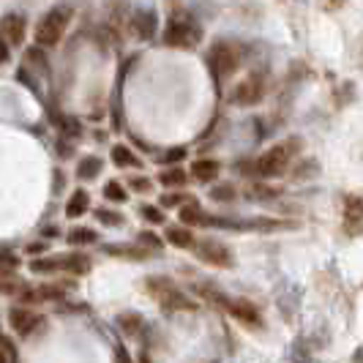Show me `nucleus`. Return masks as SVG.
I'll return each instance as SVG.
<instances>
[{
    "instance_id": "nucleus-5",
    "label": "nucleus",
    "mask_w": 363,
    "mask_h": 363,
    "mask_svg": "<svg viewBox=\"0 0 363 363\" xmlns=\"http://www.w3.org/2000/svg\"><path fill=\"white\" fill-rule=\"evenodd\" d=\"M240 60H243V47H238L235 41H216L208 50V69H211L216 82L230 79L238 72Z\"/></svg>"
},
{
    "instance_id": "nucleus-29",
    "label": "nucleus",
    "mask_w": 363,
    "mask_h": 363,
    "mask_svg": "<svg viewBox=\"0 0 363 363\" xmlns=\"http://www.w3.org/2000/svg\"><path fill=\"white\" fill-rule=\"evenodd\" d=\"M211 197L216 202H233L235 200V186L233 183H218V186H213Z\"/></svg>"
},
{
    "instance_id": "nucleus-25",
    "label": "nucleus",
    "mask_w": 363,
    "mask_h": 363,
    "mask_svg": "<svg viewBox=\"0 0 363 363\" xmlns=\"http://www.w3.org/2000/svg\"><path fill=\"white\" fill-rule=\"evenodd\" d=\"M104 200L107 202H115V205H123V202L128 200V191H126V186L121 181H107L104 183Z\"/></svg>"
},
{
    "instance_id": "nucleus-24",
    "label": "nucleus",
    "mask_w": 363,
    "mask_h": 363,
    "mask_svg": "<svg viewBox=\"0 0 363 363\" xmlns=\"http://www.w3.org/2000/svg\"><path fill=\"white\" fill-rule=\"evenodd\" d=\"M186 181H189V172H186V169H181V167H169V169L159 172V183H162V186H167V189L186 186Z\"/></svg>"
},
{
    "instance_id": "nucleus-36",
    "label": "nucleus",
    "mask_w": 363,
    "mask_h": 363,
    "mask_svg": "<svg viewBox=\"0 0 363 363\" xmlns=\"http://www.w3.org/2000/svg\"><path fill=\"white\" fill-rule=\"evenodd\" d=\"M44 249H47V240H41V243H30L25 252H28V255H41Z\"/></svg>"
},
{
    "instance_id": "nucleus-13",
    "label": "nucleus",
    "mask_w": 363,
    "mask_h": 363,
    "mask_svg": "<svg viewBox=\"0 0 363 363\" xmlns=\"http://www.w3.org/2000/svg\"><path fill=\"white\" fill-rule=\"evenodd\" d=\"M164 240L169 243V246H175V249H197V235H194V230L191 227H183V224H172V227H167L164 230Z\"/></svg>"
},
{
    "instance_id": "nucleus-38",
    "label": "nucleus",
    "mask_w": 363,
    "mask_h": 363,
    "mask_svg": "<svg viewBox=\"0 0 363 363\" xmlns=\"http://www.w3.org/2000/svg\"><path fill=\"white\" fill-rule=\"evenodd\" d=\"M0 363H14V361H11V358H9V355H6L3 350H0Z\"/></svg>"
},
{
    "instance_id": "nucleus-9",
    "label": "nucleus",
    "mask_w": 363,
    "mask_h": 363,
    "mask_svg": "<svg viewBox=\"0 0 363 363\" xmlns=\"http://www.w3.org/2000/svg\"><path fill=\"white\" fill-rule=\"evenodd\" d=\"M342 230H345V235H350V238L363 235V197H358V194H347L345 197Z\"/></svg>"
},
{
    "instance_id": "nucleus-17",
    "label": "nucleus",
    "mask_w": 363,
    "mask_h": 363,
    "mask_svg": "<svg viewBox=\"0 0 363 363\" xmlns=\"http://www.w3.org/2000/svg\"><path fill=\"white\" fill-rule=\"evenodd\" d=\"M88 208H91V194L85 191V189H74L69 202H66V216L69 218H79L88 213Z\"/></svg>"
},
{
    "instance_id": "nucleus-19",
    "label": "nucleus",
    "mask_w": 363,
    "mask_h": 363,
    "mask_svg": "<svg viewBox=\"0 0 363 363\" xmlns=\"http://www.w3.org/2000/svg\"><path fill=\"white\" fill-rule=\"evenodd\" d=\"M104 249V255H112V257H126V259H145L150 257V252H145L143 246H137V243H107V246H101Z\"/></svg>"
},
{
    "instance_id": "nucleus-7",
    "label": "nucleus",
    "mask_w": 363,
    "mask_h": 363,
    "mask_svg": "<svg viewBox=\"0 0 363 363\" xmlns=\"http://www.w3.org/2000/svg\"><path fill=\"white\" fill-rule=\"evenodd\" d=\"M265 96V77L262 74H249L240 85H235V91L230 93V101L238 104V107H252V104H259Z\"/></svg>"
},
{
    "instance_id": "nucleus-10",
    "label": "nucleus",
    "mask_w": 363,
    "mask_h": 363,
    "mask_svg": "<svg viewBox=\"0 0 363 363\" xmlns=\"http://www.w3.org/2000/svg\"><path fill=\"white\" fill-rule=\"evenodd\" d=\"M0 33L9 41V47H22L25 44V33H28V19L19 11H9L6 17L0 19Z\"/></svg>"
},
{
    "instance_id": "nucleus-26",
    "label": "nucleus",
    "mask_w": 363,
    "mask_h": 363,
    "mask_svg": "<svg viewBox=\"0 0 363 363\" xmlns=\"http://www.w3.org/2000/svg\"><path fill=\"white\" fill-rule=\"evenodd\" d=\"M28 268H30V273H36V276H50V273L60 271L55 257H36V259L28 262Z\"/></svg>"
},
{
    "instance_id": "nucleus-28",
    "label": "nucleus",
    "mask_w": 363,
    "mask_h": 363,
    "mask_svg": "<svg viewBox=\"0 0 363 363\" xmlns=\"http://www.w3.org/2000/svg\"><path fill=\"white\" fill-rule=\"evenodd\" d=\"M140 216L145 218L147 224H164L167 221L164 208H159V205H140Z\"/></svg>"
},
{
    "instance_id": "nucleus-27",
    "label": "nucleus",
    "mask_w": 363,
    "mask_h": 363,
    "mask_svg": "<svg viewBox=\"0 0 363 363\" xmlns=\"http://www.w3.org/2000/svg\"><path fill=\"white\" fill-rule=\"evenodd\" d=\"M137 246H143L145 252H150V255H156V252H162L164 240L156 233H150V230H143V233H137V240H134Z\"/></svg>"
},
{
    "instance_id": "nucleus-31",
    "label": "nucleus",
    "mask_w": 363,
    "mask_h": 363,
    "mask_svg": "<svg viewBox=\"0 0 363 363\" xmlns=\"http://www.w3.org/2000/svg\"><path fill=\"white\" fill-rule=\"evenodd\" d=\"M128 189L137 191V194H150L153 191V181L145 178V175H131L128 178Z\"/></svg>"
},
{
    "instance_id": "nucleus-18",
    "label": "nucleus",
    "mask_w": 363,
    "mask_h": 363,
    "mask_svg": "<svg viewBox=\"0 0 363 363\" xmlns=\"http://www.w3.org/2000/svg\"><path fill=\"white\" fill-rule=\"evenodd\" d=\"M101 169H104V159L101 156H96V153L82 156L79 164H77V178L79 181H93V178H99Z\"/></svg>"
},
{
    "instance_id": "nucleus-32",
    "label": "nucleus",
    "mask_w": 363,
    "mask_h": 363,
    "mask_svg": "<svg viewBox=\"0 0 363 363\" xmlns=\"http://www.w3.org/2000/svg\"><path fill=\"white\" fill-rule=\"evenodd\" d=\"M281 191L279 189H271V186H252L249 189V200H276Z\"/></svg>"
},
{
    "instance_id": "nucleus-2",
    "label": "nucleus",
    "mask_w": 363,
    "mask_h": 363,
    "mask_svg": "<svg viewBox=\"0 0 363 363\" xmlns=\"http://www.w3.org/2000/svg\"><path fill=\"white\" fill-rule=\"evenodd\" d=\"M143 287H145L147 295H150L164 311H169V314H175V311H197L200 309V303H197L194 298H189V295H186L169 276H147Z\"/></svg>"
},
{
    "instance_id": "nucleus-37",
    "label": "nucleus",
    "mask_w": 363,
    "mask_h": 363,
    "mask_svg": "<svg viewBox=\"0 0 363 363\" xmlns=\"http://www.w3.org/2000/svg\"><path fill=\"white\" fill-rule=\"evenodd\" d=\"M352 363H363V350H358V352L352 355Z\"/></svg>"
},
{
    "instance_id": "nucleus-3",
    "label": "nucleus",
    "mask_w": 363,
    "mask_h": 363,
    "mask_svg": "<svg viewBox=\"0 0 363 363\" xmlns=\"http://www.w3.org/2000/svg\"><path fill=\"white\" fill-rule=\"evenodd\" d=\"M72 17H74V11L69 6H55V9H50L44 17L38 19V25H36V33H33L36 47H41V50L57 47L60 38L66 36L69 25H72Z\"/></svg>"
},
{
    "instance_id": "nucleus-22",
    "label": "nucleus",
    "mask_w": 363,
    "mask_h": 363,
    "mask_svg": "<svg viewBox=\"0 0 363 363\" xmlns=\"http://www.w3.org/2000/svg\"><path fill=\"white\" fill-rule=\"evenodd\" d=\"M118 328L126 333V336H137L140 330H143V317L137 314V311H123V314H118Z\"/></svg>"
},
{
    "instance_id": "nucleus-4",
    "label": "nucleus",
    "mask_w": 363,
    "mask_h": 363,
    "mask_svg": "<svg viewBox=\"0 0 363 363\" xmlns=\"http://www.w3.org/2000/svg\"><path fill=\"white\" fill-rule=\"evenodd\" d=\"M202 41V28L200 22L189 14H181V17H169L167 28L162 33V44L164 47H172V50H194Z\"/></svg>"
},
{
    "instance_id": "nucleus-6",
    "label": "nucleus",
    "mask_w": 363,
    "mask_h": 363,
    "mask_svg": "<svg viewBox=\"0 0 363 363\" xmlns=\"http://www.w3.org/2000/svg\"><path fill=\"white\" fill-rule=\"evenodd\" d=\"M194 255H197L200 262L211 265V268H233V265H235L230 246L221 243V240H216V238H205V240H200L197 249H194Z\"/></svg>"
},
{
    "instance_id": "nucleus-23",
    "label": "nucleus",
    "mask_w": 363,
    "mask_h": 363,
    "mask_svg": "<svg viewBox=\"0 0 363 363\" xmlns=\"http://www.w3.org/2000/svg\"><path fill=\"white\" fill-rule=\"evenodd\" d=\"M93 218H96L99 224H104V227H123V224H126V216H123L121 211H115V208H96V211H93Z\"/></svg>"
},
{
    "instance_id": "nucleus-16",
    "label": "nucleus",
    "mask_w": 363,
    "mask_h": 363,
    "mask_svg": "<svg viewBox=\"0 0 363 363\" xmlns=\"http://www.w3.org/2000/svg\"><path fill=\"white\" fill-rule=\"evenodd\" d=\"M218 172H221V164L216 159H197L191 164V175L200 183H213L218 178Z\"/></svg>"
},
{
    "instance_id": "nucleus-30",
    "label": "nucleus",
    "mask_w": 363,
    "mask_h": 363,
    "mask_svg": "<svg viewBox=\"0 0 363 363\" xmlns=\"http://www.w3.org/2000/svg\"><path fill=\"white\" fill-rule=\"evenodd\" d=\"M189 202H194L191 194H178V191H172V194H164L162 197V208H178V211H181L183 205H189Z\"/></svg>"
},
{
    "instance_id": "nucleus-1",
    "label": "nucleus",
    "mask_w": 363,
    "mask_h": 363,
    "mask_svg": "<svg viewBox=\"0 0 363 363\" xmlns=\"http://www.w3.org/2000/svg\"><path fill=\"white\" fill-rule=\"evenodd\" d=\"M301 147H303V140H301V137H290V140L276 143V145L268 147V150L255 162V175L262 178V181H268V178H281V175L290 169V164L295 162V156L301 153Z\"/></svg>"
},
{
    "instance_id": "nucleus-33",
    "label": "nucleus",
    "mask_w": 363,
    "mask_h": 363,
    "mask_svg": "<svg viewBox=\"0 0 363 363\" xmlns=\"http://www.w3.org/2000/svg\"><path fill=\"white\" fill-rule=\"evenodd\" d=\"M186 159V147H169L167 153L159 156V162L162 164H181Z\"/></svg>"
},
{
    "instance_id": "nucleus-12",
    "label": "nucleus",
    "mask_w": 363,
    "mask_h": 363,
    "mask_svg": "<svg viewBox=\"0 0 363 363\" xmlns=\"http://www.w3.org/2000/svg\"><path fill=\"white\" fill-rule=\"evenodd\" d=\"M227 314L235 317L238 323H243L246 328H262V314H259V309H257L252 301L233 298L230 306H227Z\"/></svg>"
},
{
    "instance_id": "nucleus-34",
    "label": "nucleus",
    "mask_w": 363,
    "mask_h": 363,
    "mask_svg": "<svg viewBox=\"0 0 363 363\" xmlns=\"http://www.w3.org/2000/svg\"><path fill=\"white\" fill-rule=\"evenodd\" d=\"M0 350H3V352H6L11 361L17 363V350H14V342H11L9 336H3V333H0Z\"/></svg>"
},
{
    "instance_id": "nucleus-15",
    "label": "nucleus",
    "mask_w": 363,
    "mask_h": 363,
    "mask_svg": "<svg viewBox=\"0 0 363 363\" xmlns=\"http://www.w3.org/2000/svg\"><path fill=\"white\" fill-rule=\"evenodd\" d=\"M109 159H112V164L118 167V169H143V159L131 150L128 145H115L112 147V153H109Z\"/></svg>"
},
{
    "instance_id": "nucleus-21",
    "label": "nucleus",
    "mask_w": 363,
    "mask_h": 363,
    "mask_svg": "<svg viewBox=\"0 0 363 363\" xmlns=\"http://www.w3.org/2000/svg\"><path fill=\"white\" fill-rule=\"evenodd\" d=\"M66 240H69L72 246H93V243L99 240V233H96L93 227H72Z\"/></svg>"
},
{
    "instance_id": "nucleus-8",
    "label": "nucleus",
    "mask_w": 363,
    "mask_h": 363,
    "mask_svg": "<svg viewBox=\"0 0 363 363\" xmlns=\"http://www.w3.org/2000/svg\"><path fill=\"white\" fill-rule=\"evenodd\" d=\"M9 323H11L17 336L28 339V336H33L38 328L44 325V317L38 311L28 309V306H11L9 309Z\"/></svg>"
},
{
    "instance_id": "nucleus-35",
    "label": "nucleus",
    "mask_w": 363,
    "mask_h": 363,
    "mask_svg": "<svg viewBox=\"0 0 363 363\" xmlns=\"http://www.w3.org/2000/svg\"><path fill=\"white\" fill-rule=\"evenodd\" d=\"M9 57H11V47H9V41L0 33V63H9Z\"/></svg>"
},
{
    "instance_id": "nucleus-11",
    "label": "nucleus",
    "mask_w": 363,
    "mask_h": 363,
    "mask_svg": "<svg viewBox=\"0 0 363 363\" xmlns=\"http://www.w3.org/2000/svg\"><path fill=\"white\" fill-rule=\"evenodd\" d=\"M159 30V14L153 9H137L131 17V33L140 41H153Z\"/></svg>"
},
{
    "instance_id": "nucleus-20",
    "label": "nucleus",
    "mask_w": 363,
    "mask_h": 363,
    "mask_svg": "<svg viewBox=\"0 0 363 363\" xmlns=\"http://www.w3.org/2000/svg\"><path fill=\"white\" fill-rule=\"evenodd\" d=\"M178 216H181V224L183 227H202V221H205V211H202L197 200L189 202V205H183L181 211H178Z\"/></svg>"
},
{
    "instance_id": "nucleus-14",
    "label": "nucleus",
    "mask_w": 363,
    "mask_h": 363,
    "mask_svg": "<svg viewBox=\"0 0 363 363\" xmlns=\"http://www.w3.org/2000/svg\"><path fill=\"white\" fill-rule=\"evenodd\" d=\"M57 259V268L74 276H82V273L91 271V257L82 255V252H66V255H55Z\"/></svg>"
}]
</instances>
